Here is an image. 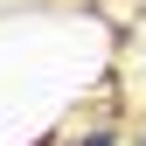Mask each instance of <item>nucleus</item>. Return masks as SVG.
<instances>
[{
  "instance_id": "obj_1",
  "label": "nucleus",
  "mask_w": 146,
  "mask_h": 146,
  "mask_svg": "<svg viewBox=\"0 0 146 146\" xmlns=\"http://www.w3.org/2000/svg\"><path fill=\"white\" fill-rule=\"evenodd\" d=\"M70 146H111V132H77Z\"/></svg>"
}]
</instances>
